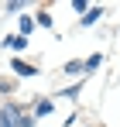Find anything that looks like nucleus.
Instances as JSON below:
<instances>
[{
  "mask_svg": "<svg viewBox=\"0 0 120 127\" xmlns=\"http://www.w3.org/2000/svg\"><path fill=\"white\" fill-rule=\"evenodd\" d=\"M14 72H17V76H34V65H28V62H21V59H14Z\"/></svg>",
  "mask_w": 120,
  "mask_h": 127,
  "instance_id": "2",
  "label": "nucleus"
},
{
  "mask_svg": "<svg viewBox=\"0 0 120 127\" xmlns=\"http://www.w3.org/2000/svg\"><path fill=\"white\" fill-rule=\"evenodd\" d=\"M100 14H103V7H89V10H86V17H82V24H93Z\"/></svg>",
  "mask_w": 120,
  "mask_h": 127,
  "instance_id": "3",
  "label": "nucleus"
},
{
  "mask_svg": "<svg viewBox=\"0 0 120 127\" xmlns=\"http://www.w3.org/2000/svg\"><path fill=\"white\" fill-rule=\"evenodd\" d=\"M96 65H100V55H89V59L82 62V72H89V69H96Z\"/></svg>",
  "mask_w": 120,
  "mask_h": 127,
  "instance_id": "4",
  "label": "nucleus"
},
{
  "mask_svg": "<svg viewBox=\"0 0 120 127\" xmlns=\"http://www.w3.org/2000/svg\"><path fill=\"white\" fill-rule=\"evenodd\" d=\"M0 120H3V127H10V120H14V106H7V110L0 113Z\"/></svg>",
  "mask_w": 120,
  "mask_h": 127,
  "instance_id": "6",
  "label": "nucleus"
},
{
  "mask_svg": "<svg viewBox=\"0 0 120 127\" xmlns=\"http://www.w3.org/2000/svg\"><path fill=\"white\" fill-rule=\"evenodd\" d=\"M48 113H52V100H41L38 103V117H48Z\"/></svg>",
  "mask_w": 120,
  "mask_h": 127,
  "instance_id": "5",
  "label": "nucleus"
},
{
  "mask_svg": "<svg viewBox=\"0 0 120 127\" xmlns=\"http://www.w3.org/2000/svg\"><path fill=\"white\" fill-rule=\"evenodd\" d=\"M65 72H69V76H79V72H82V62H69V65H65Z\"/></svg>",
  "mask_w": 120,
  "mask_h": 127,
  "instance_id": "7",
  "label": "nucleus"
},
{
  "mask_svg": "<svg viewBox=\"0 0 120 127\" xmlns=\"http://www.w3.org/2000/svg\"><path fill=\"white\" fill-rule=\"evenodd\" d=\"M7 48L21 52V48H28V38H24V34H10V38H7Z\"/></svg>",
  "mask_w": 120,
  "mask_h": 127,
  "instance_id": "1",
  "label": "nucleus"
}]
</instances>
